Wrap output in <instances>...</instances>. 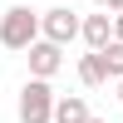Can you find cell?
<instances>
[{
	"mask_svg": "<svg viewBox=\"0 0 123 123\" xmlns=\"http://www.w3.org/2000/svg\"><path fill=\"white\" fill-rule=\"evenodd\" d=\"M108 15H123V0H108Z\"/></svg>",
	"mask_w": 123,
	"mask_h": 123,
	"instance_id": "cell-10",
	"label": "cell"
},
{
	"mask_svg": "<svg viewBox=\"0 0 123 123\" xmlns=\"http://www.w3.org/2000/svg\"><path fill=\"white\" fill-rule=\"evenodd\" d=\"M54 89H49V79H25V89H20V104L15 113L20 123H54Z\"/></svg>",
	"mask_w": 123,
	"mask_h": 123,
	"instance_id": "cell-2",
	"label": "cell"
},
{
	"mask_svg": "<svg viewBox=\"0 0 123 123\" xmlns=\"http://www.w3.org/2000/svg\"><path fill=\"white\" fill-rule=\"evenodd\" d=\"M113 39H123V15H113Z\"/></svg>",
	"mask_w": 123,
	"mask_h": 123,
	"instance_id": "cell-9",
	"label": "cell"
},
{
	"mask_svg": "<svg viewBox=\"0 0 123 123\" xmlns=\"http://www.w3.org/2000/svg\"><path fill=\"white\" fill-rule=\"evenodd\" d=\"M44 39V15L30 5H10L5 15H0V44L5 49H20V54H30V49Z\"/></svg>",
	"mask_w": 123,
	"mask_h": 123,
	"instance_id": "cell-1",
	"label": "cell"
},
{
	"mask_svg": "<svg viewBox=\"0 0 123 123\" xmlns=\"http://www.w3.org/2000/svg\"><path fill=\"white\" fill-rule=\"evenodd\" d=\"M98 59H104V69H108V79H123V39H113L108 49H94Z\"/></svg>",
	"mask_w": 123,
	"mask_h": 123,
	"instance_id": "cell-8",
	"label": "cell"
},
{
	"mask_svg": "<svg viewBox=\"0 0 123 123\" xmlns=\"http://www.w3.org/2000/svg\"><path fill=\"white\" fill-rule=\"evenodd\" d=\"M94 5H98V10H108V0H94Z\"/></svg>",
	"mask_w": 123,
	"mask_h": 123,
	"instance_id": "cell-11",
	"label": "cell"
},
{
	"mask_svg": "<svg viewBox=\"0 0 123 123\" xmlns=\"http://www.w3.org/2000/svg\"><path fill=\"white\" fill-rule=\"evenodd\" d=\"M84 44L89 49H108V44H113V15H108V10L84 15Z\"/></svg>",
	"mask_w": 123,
	"mask_h": 123,
	"instance_id": "cell-5",
	"label": "cell"
},
{
	"mask_svg": "<svg viewBox=\"0 0 123 123\" xmlns=\"http://www.w3.org/2000/svg\"><path fill=\"white\" fill-rule=\"evenodd\" d=\"M94 113H89V104H84V94H64L54 104V123H89Z\"/></svg>",
	"mask_w": 123,
	"mask_h": 123,
	"instance_id": "cell-6",
	"label": "cell"
},
{
	"mask_svg": "<svg viewBox=\"0 0 123 123\" xmlns=\"http://www.w3.org/2000/svg\"><path fill=\"white\" fill-rule=\"evenodd\" d=\"M118 98H123V79H118Z\"/></svg>",
	"mask_w": 123,
	"mask_h": 123,
	"instance_id": "cell-13",
	"label": "cell"
},
{
	"mask_svg": "<svg viewBox=\"0 0 123 123\" xmlns=\"http://www.w3.org/2000/svg\"><path fill=\"white\" fill-rule=\"evenodd\" d=\"M25 59H30V79H54L59 69H64V49H59V44H49V39H39V44L30 49Z\"/></svg>",
	"mask_w": 123,
	"mask_h": 123,
	"instance_id": "cell-4",
	"label": "cell"
},
{
	"mask_svg": "<svg viewBox=\"0 0 123 123\" xmlns=\"http://www.w3.org/2000/svg\"><path fill=\"white\" fill-rule=\"evenodd\" d=\"M44 39H49V44H59V49H64L69 39H84V15H74L69 5L44 10Z\"/></svg>",
	"mask_w": 123,
	"mask_h": 123,
	"instance_id": "cell-3",
	"label": "cell"
},
{
	"mask_svg": "<svg viewBox=\"0 0 123 123\" xmlns=\"http://www.w3.org/2000/svg\"><path fill=\"white\" fill-rule=\"evenodd\" d=\"M89 123H108V118H89Z\"/></svg>",
	"mask_w": 123,
	"mask_h": 123,
	"instance_id": "cell-12",
	"label": "cell"
},
{
	"mask_svg": "<svg viewBox=\"0 0 123 123\" xmlns=\"http://www.w3.org/2000/svg\"><path fill=\"white\" fill-rule=\"evenodd\" d=\"M79 79H84V89H98V84H108V69H104V59H98L94 49L79 59Z\"/></svg>",
	"mask_w": 123,
	"mask_h": 123,
	"instance_id": "cell-7",
	"label": "cell"
}]
</instances>
